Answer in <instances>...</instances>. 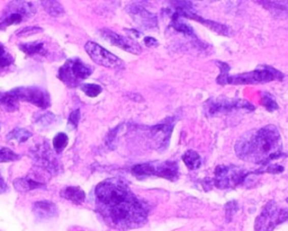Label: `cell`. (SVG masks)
<instances>
[{
    "label": "cell",
    "instance_id": "cell-1",
    "mask_svg": "<svg viewBox=\"0 0 288 231\" xmlns=\"http://www.w3.org/2000/svg\"><path fill=\"white\" fill-rule=\"evenodd\" d=\"M95 197L98 213L111 228L135 229L147 222L149 210L146 204L121 178L99 183L95 190Z\"/></svg>",
    "mask_w": 288,
    "mask_h": 231
},
{
    "label": "cell",
    "instance_id": "cell-38",
    "mask_svg": "<svg viewBox=\"0 0 288 231\" xmlns=\"http://www.w3.org/2000/svg\"><path fill=\"white\" fill-rule=\"evenodd\" d=\"M6 191H7L6 183H5L3 177L0 176V193H4V192H6Z\"/></svg>",
    "mask_w": 288,
    "mask_h": 231
},
{
    "label": "cell",
    "instance_id": "cell-5",
    "mask_svg": "<svg viewBox=\"0 0 288 231\" xmlns=\"http://www.w3.org/2000/svg\"><path fill=\"white\" fill-rule=\"evenodd\" d=\"M132 174L137 178L147 176H158L175 182L179 176L177 161H163V163L137 164L132 168Z\"/></svg>",
    "mask_w": 288,
    "mask_h": 231
},
{
    "label": "cell",
    "instance_id": "cell-29",
    "mask_svg": "<svg viewBox=\"0 0 288 231\" xmlns=\"http://www.w3.org/2000/svg\"><path fill=\"white\" fill-rule=\"evenodd\" d=\"M17 159H19V156L15 153L13 150L0 147V163H9V161H15Z\"/></svg>",
    "mask_w": 288,
    "mask_h": 231
},
{
    "label": "cell",
    "instance_id": "cell-37",
    "mask_svg": "<svg viewBox=\"0 0 288 231\" xmlns=\"http://www.w3.org/2000/svg\"><path fill=\"white\" fill-rule=\"evenodd\" d=\"M144 44L149 47H151V46H157L159 43L156 39H153V37H146V39H144Z\"/></svg>",
    "mask_w": 288,
    "mask_h": 231
},
{
    "label": "cell",
    "instance_id": "cell-9",
    "mask_svg": "<svg viewBox=\"0 0 288 231\" xmlns=\"http://www.w3.org/2000/svg\"><path fill=\"white\" fill-rule=\"evenodd\" d=\"M174 123V119H168L164 123H161V124L147 127L144 130V136L148 138L149 143L153 148L159 150L166 149L169 144L170 137H171Z\"/></svg>",
    "mask_w": 288,
    "mask_h": 231
},
{
    "label": "cell",
    "instance_id": "cell-12",
    "mask_svg": "<svg viewBox=\"0 0 288 231\" xmlns=\"http://www.w3.org/2000/svg\"><path fill=\"white\" fill-rule=\"evenodd\" d=\"M31 155L37 166L50 171L52 175H55L57 173L59 163L55 158V155L53 153L46 142L34 147V149L31 151Z\"/></svg>",
    "mask_w": 288,
    "mask_h": 231
},
{
    "label": "cell",
    "instance_id": "cell-18",
    "mask_svg": "<svg viewBox=\"0 0 288 231\" xmlns=\"http://www.w3.org/2000/svg\"><path fill=\"white\" fill-rule=\"evenodd\" d=\"M183 160L185 165L187 166V168L190 170L198 169L201 165L200 156L196 151H194V150H188V151H186L183 156Z\"/></svg>",
    "mask_w": 288,
    "mask_h": 231
},
{
    "label": "cell",
    "instance_id": "cell-6",
    "mask_svg": "<svg viewBox=\"0 0 288 231\" xmlns=\"http://www.w3.org/2000/svg\"><path fill=\"white\" fill-rule=\"evenodd\" d=\"M286 221H288V209L279 208L275 201H269L255 219L254 231H274Z\"/></svg>",
    "mask_w": 288,
    "mask_h": 231
},
{
    "label": "cell",
    "instance_id": "cell-28",
    "mask_svg": "<svg viewBox=\"0 0 288 231\" xmlns=\"http://www.w3.org/2000/svg\"><path fill=\"white\" fill-rule=\"evenodd\" d=\"M261 104L266 107V110L268 112H274L278 110L277 101L274 99L273 96L268 93H263V96H261Z\"/></svg>",
    "mask_w": 288,
    "mask_h": 231
},
{
    "label": "cell",
    "instance_id": "cell-20",
    "mask_svg": "<svg viewBox=\"0 0 288 231\" xmlns=\"http://www.w3.org/2000/svg\"><path fill=\"white\" fill-rule=\"evenodd\" d=\"M10 8L14 9V12L12 13H17L19 15L24 16H31L35 13L34 5L28 2H13V4L10 5Z\"/></svg>",
    "mask_w": 288,
    "mask_h": 231
},
{
    "label": "cell",
    "instance_id": "cell-34",
    "mask_svg": "<svg viewBox=\"0 0 288 231\" xmlns=\"http://www.w3.org/2000/svg\"><path fill=\"white\" fill-rule=\"evenodd\" d=\"M40 32H42L41 28H25V29L18 31L16 34H17L18 36H30L35 33H40Z\"/></svg>",
    "mask_w": 288,
    "mask_h": 231
},
{
    "label": "cell",
    "instance_id": "cell-27",
    "mask_svg": "<svg viewBox=\"0 0 288 231\" xmlns=\"http://www.w3.org/2000/svg\"><path fill=\"white\" fill-rule=\"evenodd\" d=\"M14 63V58L5 49L4 44L0 43V69H5Z\"/></svg>",
    "mask_w": 288,
    "mask_h": 231
},
{
    "label": "cell",
    "instance_id": "cell-8",
    "mask_svg": "<svg viewBox=\"0 0 288 231\" xmlns=\"http://www.w3.org/2000/svg\"><path fill=\"white\" fill-rule=\"evenodd\" d=\"M205 112L211 116H215L217 114H225L233 111H248L252 112L254 106L244 99L239 98H226V97H215L206 100L204 105Z\"/></svg>",
    "mask_w": 288,
    "mask_h": 231
},
{
    "label": "cell",
    "instance_id": "cell-25",
    "mask_svg": "<svg viewBox=\"0 0 288 231\" xmlns=\"http://www.w3.org/2000/svg\"><path fill=\"white\" fill-rule=\"evenodd\" d=\"M20 50L25 52L27 56H34L36 53H40L43 50L44 44L42 42H31V43H25V44L19 45Z\"/></svg>",
    "mask_w": 288,
    "mask_h": 231
},
{
    "label": "cell",
    "instance_id": "cell-13",
    "mask_svg": "<svg viewBox=\"0 0 288 231\" xmlns=\"http://www.w3.org/2000/svg\"><path fill=\"white\" fill-rule=\"evenodd\" d=\"M100 35L103 36L106 41L109 42L111 45L120 47V49H123L126 52L133 53V55H140L142 52L141 46L137 42L132 39H129V37H124L120 34H117L113 31L104 29L100 31Z\"/></svg>",
    "mask_w": 288,
    "mask_h": 231
},
{
    "label": "cell",
    "instance_id": "cell-32",
    "mask_svg": "<svg viewBox=\"0 0 288 231\" xmlns=\"http://www.w3.org/2000/svg\"><path fill=\"white\" fill-rule=\"evenodd\" d=\"M216 64H218V68L221 69V73L220 76L217 77L216 82L218 85H225L226 78L228 77V71H230V66L225 62H221V61H216Z\"/></svg>",
    "mask_w": 288,
    "mask_h": 231
},
{
    "label": "cell",
    "instance_id": "cell-14",
    "mask_svg": "<svg viewBox=\"0 0 288 231\" xmlns=\"http://www.w3.org/2000/svg\"><path fill=\"white\" fill-rule=\"evenodd\" d=\"M129 14L132 16L138 25L143 26L146 29H153L158 26V18L157 16L148 12V10L143 6L138 4H132L131 6L127 8Z\"/></svg>",
    "mask_w": 288,
    "mask_h": 231
},
{
    "label": "cell",
    "instance_id": "cell-2",
    "mask_svg": "<svg viewBox=\"0 0 288 231\" xmlns=\"http://www.w3.org/2000/svg\"><path fill=\"white\" fill-rule=\"evenodd\" d=\"M234 150L240 159L261 166H268L284 156L280 133L271 124L243 134Z\"/></svg>",
    "mask_w": 288,
    "mask_h": 231
},
{
    "label": "cell",
    "instance_id": "cell-15",
    "mask_svg": "<svg viewBox=\"0 0 288 231\" xmlns=\"http://www.w3.org/2000/svg\"><path fill=\"white\" fill-rule=\"evenodd\" d=\"M33 212L41 219H49L57 214V208L50 201H40L33 204Z\"/></svg>",
    "mask_w": 288,
    "mask_h": 231
},
{
    "label": "cell",
    "instance_id": "cell-23",
    "mask_svg": "<svg viewBox=\"0 0 288 231\" xmlns=\"http://www.w3.org/2000/svg\"><path fill=\"white\" fill-rule=\"evenodd\" d=\"M42 6L44 7L46 13L53 16V17H57L65 14V9H63L62 5L59 2H41Z\"/></svg>",
    "mask_w": 288,
    "mask_h": 231
},
{
    "label": "cell",
    "instance_id": "cell-10",
    "mask_svg": "<svg viewBox=\"0 0 288 231\" xmlns=\"http://www.w3.org/2000/svg\"><path fill=\"white\" fill-rule=\"evenodd\" d=\"M84 50L88 53V56L92 58V60L106 68L110 69H122L124 68V62L120 58H117L113 53H110L103 46L95 42H87L84 45Z\"/></svg>",
    "mask_w": 288,
    "mask_h": 231
},
{
    "label": "cell",
    "instance_id": "cell-7",
    "mask_svg": "<svg viewBox=\"0 0 288 231\" xmlns=\"http://www.w3.org/2000/svg\"><path fill=\"white\" fill-rule=\"evenodd\" d=\"M93 70L86 63H83L80 59H69V60L59 69L57 77L62 83L70 86V87H77V86L88 78L92 74Z\"/></svg>",
    "mask_w": 288,
    "mask_h": 231
},
{
    "label": "cell",
    "instance_id": "cell-33",
    "mask_svg": "<svg viewBox=\"0 0 288 231\" xmlns=\"http://www.w3.org/2000/svg\"><path fill=\"white\" fill-rule=\"evenodd\" d=\"M239 210V206L236 201H231L226 203L225 206V217H226V221H231L234 213H237Z\"/></svg>",
    "mask_w": 288,
    "mask_h": 231
},
{
    "label": "cell",
    "instance_id": "cell-35",
    "mask_svg": "<svg viewBox=\"0 0 288 231\" xmlns=\"http://www.w3.org/2000/svg\"><path fill=\"white\" fill-rule=\"evenodd\" d=\"M263 173H269V174H280L284 171V167L279 165H268L266 168L261 169Z\"/></svg>",
    "mask_w": 288,
    "mask_h": 231
},
{
    "label": "cell",
    "instance_id": "cell-16",
    "mask_svg": "<svg viewBox=\"0 0 288 231\" xmlns=\"http://www.w3.org/2000/svg\"><path fill=\"white\" fill-rule=\"evenodd\" d=\"M61 196L66 200L70 201L74 204H81L86 200V194L84 192L77 186H68L65 190L61 191Z\"/></svg>",
    "mask_w": 288,
    "mask_h": 231
},
{
    "label": "cell",
    "instance_id": "cell-26",
    "mask_svg": "<svg viewBox=\"0 0 288 231\" xmlns=\"http://www.w3.org/2000/svg\"><path fill=\"white\" fill-rule=\"evenodd\" d=\"M69 139L66 133H57L56 136L53 139V148L56 152H62L63 150L66 149V147L68 146Z\"/></svg>",
    "mask_w": 288,
    "mask_h": 231
},
{
    "label": "cell",
    "instance_id": "cell-19",
    "mask_svg": "<svg viewBox=\"0 0 288 231\" xmlns=\"http://www.w3.org/2000/svg\"><path fill=\"white\" fill-rule=\"evenodd\" d=\"M0 106L8 112L18 110V99L12 93H0Z\"/></svg>",
    "mask_w": 288,
    "mask_h": 231
},
{
    "label": "cell",
    "instance_id": "cell-17",
    "mask_svg": "<svg viewBox=\"0 0 288 231\" xmlns=\"http://www.w3.org/2000/svg\"><path fill=\"white\" fill-rule=\"evenodd\" d=\"M43 183L36 182L34 179L30 178V177H24V178H18L14 181V187L16 191L18 192H30L39 189V187H43Z\"/></svg>",
    "mask_w": 288,
    "mask_h": 231
},
{
    "label": "cell",
    "instance_id": "cell-21",
    "mask_svg": "<svg viewBox=\"0 0 288 231\" xmlns=\"http://www.w3.org/2000/svg\"><path fill=\"white\" fill-rule=\"evenodd\" d=\"M31 137H32V133L30 131L25 130V129H22V127H16L13 131H10L7 134L6 138L8 141L22 143V142L27 141Z\"/></svg>",
    "mask_w": 288,
    "mask_h": 231
},
{
    "label": "cell",
    "instance_id": "cell-4",
    "mask_svg": "<svg viewBox=\"0 0 288 231\" xmlns=\"http://www.w3.org/2000/svg\"><path fill=\"white\" fill-rule=\"evenodd\" d=\"M284 74L270 66H260L254 70L245 73L234 74L226 78L225 85H250L269 83L273 80H282Z\"/></svg>",
    "mask_w": 288,
    "mask_h": 231
},
{
    "label": "cell",
    "instance_id": "cell-22",
    "mask_svg": "<svg viewBox=\"0 0 288 231\" xmlns=\"http://www.w3.org/2000/svg\"><path fill=\"white\" fill-rule=\"evenodd\" d=\"M261 5L275 14H288V2H259Z\"/></svg>",
    "mask_w": 288,
    "mask_h": 231
},
{
    "label": "cell",
    "instance_id": "cell-11",
    "mask_svg": "<svg viewBox=\"0 0 288 231\" xmlns=\"http://www.w3.org/2000/svg\"><path fill=\"white\" fill-rule=\"evenodd\" d=\"M10 93L18 100L28 101L43 110H46L51 104L47 91L40 87H19L13 89Z\"/></svg>",
    "mask_w": 288,
    "mask_h": 231
},
{
    "label": "cell",
    "instance_id": "cell-31",
    "mask_svg": "<svg viewBox=\"0 0 288 231\" xmlns=\"http://www.w3.org/2000/svg\"><path fill=\"white\" fill-rule=\"evenodd\" d=\"M81 89L88 97H97V96L103 91L99 85L96 84H86L81 86Z\"/></svg>",
    "mask_w": 288,
    "mask_h": 231
},
{
    "label": "cell",
    "instance_id": "cell-3",
    "mask_svg": "<svg viewBox=\"0 0 288 231\" xmlns=\"http://www.w3.org/2000/svg\"><path fill=\"white\" fill-rule=\"evenodd\" d=\"M214 174L215 176L212 181L213 184H214L217 189L226 190V189H236V187L241 186L249 179V177L251 175H257L263 173H261V170L248 171L242 168H239L234 165H230V166L220 165L216 167Z\"/></svg>",
    "mask_w": 288,
    "mask_h": 231
},
{
    "label": "cell",
    "instance_id": "cell-30",
    "mask_svg": "<svg viewBox=\"0 0 288 231\" xmlns=\"http://www.w3.org/2000/svg\"><path fill=\"white\" fill-rule=\"evenodd\" d=\"M22 20H23L22 15H19L17 13H10L9 16H7L6 18L2 20V23H0V29H6L10 25L19 24Z\"/></svg>",
    "mask_w": 288,
    "mask_h": 231
},
{
    "label": "cell",
    "instance_id": "cell-24",
    "mask_svg": "<svg viewBox=\"0 0 288 231\" xmlns=\"http://www.w3.org/2000/svg\"><path fill=\"white\" fill-rule=\"evenodd\" d=\"M55 115H53L52 113L45 112L43 114H41L36 117L35 120V124L39 125L41 129H46L51 126L52 124H54L55 122Z\"/></svg>",
    "mask_w": 288,
    "mask_h": 231
},
{
    "label": "cell",
    "instance_id": "cell-36",
    "mask_svg": "<svg viewBox=\"0 0 288 231\" xmlns=\"http://www.w3.org/2000/svg\"><path fill=\"white\" fill-rule=\"evenodd\" d=\"M79 120H80V111L74 110L70 114V117H69V125H71L73 129H76L78 126Z\"/></svg>",
    "mask_w": 288,
    "mask_h": 231
}]
</instances>
